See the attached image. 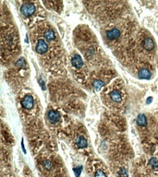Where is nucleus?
Masks as SVG:
<instances>
[{
  "label": "nucleus",
  "mask_w": 158,
  "mask_h": 177,
  "mask_svg": "<svg viewBox=\"0 0 158 177\" xmlns=\"http://www.w3.org/2000/svg\"><path fill=\"white\" fill-rule=\"evenodd\" d=\"M20 12L25 17H30L35 12V7L33 3L26 2L20 7Z\"/></svg>",
  "instance_id": "nucleus-1"
},
{
  "label": "nucleus",
  "mask_w": 158,
  "mask_h": 177,
  "mask_svg": "<svg viewBox=\"0 0 158 177\" xmlns=\"http://www.w3.org/2000/svg\"><path fill=\"white\" fill-rule=\"evenodd\" d=\"M47 50H48V44L46 43V42H45V40L43 39L38 40L35 45V51L40 54H43L46 53Z\"/></svg>",
  "instance_id": "nucleus-2"
},
{
  "label": "nucleus",
  "mask_w": 158,
  "mask_h": 177,
  "mask_svg": "<svg viewBox=\"0 0 158 177\" xmlns=\"http://www.w3.org/2000/svg\"><path fill=\"white\" fill-rule=\"evenodd\" d=\"M34 98L31 95L28 94L26 95L23 100H22V106L24 108V109H27V110H30L34 107Z\"/></svg>",
  "instance_id": "nucleus-3"
},
{
  "label": "nucleus",
  "mask_w": 158,
  "mask_h": 177,
  "mask_svg": "<svg viewBox=\"0 0 158 177\" xmlns=\"http://www.w3.org/2000/svg\"><path fill=\"white\" fill-rule=\"evenodd\" d=\"M47 118L52 124H56L60 119V115L58 112H57V111H55V110H50L47 113Z\"/></svg>",
  "instance_id": "nucleus-4"
},
{
  "label": "nucleus",
  "mask_w": 158,
  "mask_h": 177,
  "mask_svg": "<svg viewBox=\"0 0 158 177\" xmlns=\"http://www.w3.org/2000/svg\"><path fill=\"white\" fill-rule=\"evenodd\" d=\"M71 65L76 68H80L83 65V60L81 58V57L78 54H75L71 58Z\"/></svg>",
  "instance_id": "nucleus-5"
},
{
  "label": "nucleus",
  "mask_w": 158,
  "mask_h": 177,
  "mask_svg": "<svg viewBox=\"0 0 158 177\" xmlns=\"http://www.w3.org/2000/svg\"><path fill=\"white\" fill-rule=\"evenodd\" d=\"M107 37L109 40H115V39H118L120 36V30L117 28H114L112 30H109L107 31Z\"/></svg>",
  "instance_id": "nucleus-6"
},
{
  "label": "nucleus",
  "mask_w": 158,
  "mask_h": 177,
  "mask_svg": "<svg viewBox=\"0 0 158 177\" xmlns=\"http://www.w3.org/2000/svg\"><path fill=\"white\" fill-rule=\"evenodd\" d=\"M142 45L143 47L145 48V50L147 51H152L154 48V42L152 38L148 37V38H146L143 42H142Z\"/></svg>",
  "instance_id": "nucleus-7"
},
{
  "label": "nucleus",
  "mask_w": 158,
  "mask_h": 177,
  "mask_svg": "<svg viewBox=\"0 0 158 177\" xmlns=\"http://www.w3.org/2000/svg\"><path fill=\"white\" fill-rule=\"evenodd\" d=\"M76 145L80 149H84V148H87L88 143H87V140H86L85 138L82 137V136H80L76 139Z\"/></svg>",
  "instance_id": "nucleus-8"
},
{
  "label": "nucleus",
  "mask_w": 158,
  "mask_h": 177,
  "mask_svg": "<svg viewBox=\"0 0 158 177\" xmlns=\"http://www.w3.org/2000/svg\"><path fill=\"white\" fill-rule=\"evenodd\" d=\"M110 99L114 103H120L122 101V96L121 93L118 91H113L110 93Z\"/></svg>",
  "instance_id": "nucleus-9"
},
{
  "label": "nucleus",
  "mask_w": 158,
  "mask_h": 177,
  "mask_svg": "<svg viewBox=\"0 0 158 177\" xmlns=\"http://www.w3.org/2000/svg\"><path fill=\"white\" fill-rule=\"evenodd\" d=\"M151 72L146 68H142L139 72V79L141 80H149L151 79Z\"/></svg>",
  "instance_id": "nucleus-10"
},
{
  "label": "nucleus",
  "mask_w": 158,
  "mask_h": 177,
  "mask_svg": "<svg viewBox=\"0 0 158 177\" xmlns=\"http://www.w3.org/2000/svg\"><path fill=\"white\" fill-rule=\"evenodd\" d=\"M45 39L48 42H51L53 40H55L56 39V33L55 31L49 29V30H46L45 32Z\"/></svg>",
  "instance_id": "nucleus-11"
},
{
  "label": "nucleus",
  "mask_w": 158,
  "mask_h": 177,
  "mask_svg": "<svg viewBox=\"0 0 158 177\" xmlns=\"http://www.w3.org/2000/svg\"><path fill=\"white\" fill-rule=\"evenodd\" d=\"M137 124H138V126H147V118L143 114L139 115L138 117H137Z\"/></svg>",
  "instance_id": "nucleus-12"
},
{
  "label": "nucleus",
  "mask_w": 158,
  "mask_h": 177,
  "mask_svg": "<svg viewBox=\"0 0 158 177\" xmlns=\"http://www.w3.org/2000/svg\"><path fill=\"white\" fill-rule=\"evenodd\" d=\"M149 165L153 169H156L158 168V159L157 158H152L149 161Z\"/></svg>",
  "instance_id": "nucleus-13"
},
{
  "label": "nucleus",
  "mask_w": 158,
  "mask_h": 177,
  "mask_svg": "<svg viewBox=\"0 0 158 177\" xmlns=\"http://www.w3.org/2000/svg\"><path fill=\"white\" fill-rule=\"evenodd\" d=\"M93 88L95 89V90H100V89L104 86V82L102 81V80H95L93 82Z\"/></svg>",
  "instance_id": "nucleus-14"
},
{
  "label": "nucleus",
  "mask_w": 158,
  "mask_h": 177,
  "mask_svg": "<svg viewBox=\"0 0 158 177\" xmlns=\"http://www.w3.org/2000/svg\"><path fill=\"white\" fill-rule=\"evenodd\" d=\"M81 171H82V167H81V166H78V167L74 168V170H73V172L75 173L76 177H80V174Z\"/></svg>",
  "instance_id": "nucleus-15"
},
{
  "label": "nucleus",
  "mask_w": 158,
  "mask_h": 177,
  "mask_svg": "<svg viewBox=\"0 0 158 177\" xmlns=\"http://www.w3.org/2000/svg\"><path fill=\"white\" fill-rule=\"evenodd\" d=\"M44 167L46 169V170H51L52 167H53V165H52V162L49 161H45L44 162Z\"/></svg>",
  "instance_id": "nucleus-16"
},
{
  "label": "nucleus",
  "mask_w": 158,
  "mask_h": 177,
  "mask_svg": "<svg viewBox=\"0 0 158 177\" xmlns=\"http://www.w3.org/2000/svg\"><path fill=\"white\" fill-rule=\"evenodd\" d=\"M94 177H107V174H105L102 170H98L95 174H94Z\"/></svg>",
  "instance_id": "nucleus-17"
},
{
  "label": "nucleus",
  "mask_w": 158,
  "mask_h": 177,
  "mask_svg": "<svg viewBox=\"0 0 158 177\" xmlns=\"http://www.w3.org/2000/svg\"><path fill=\"white\" fill-rule=\"evenodd\" d=\"M118 175L119 177H128V172L126 171V169H121L118 172Z\"/></svg>",
  "instance_id": "nucleus-18"
},
{
  "label": "nucleus",
  "mask_w": 158,
  "mask_h": 177,
  "mask_svg": "<svg viewBox=\"0 0 158 177\" xmlns=\"http://www.w3.org/2000/svg\"><path fill=\"white\" fill-rule=\"evenodd\" d=\"M152 101H153V98H151V97H150L148 100H147V103H152Z\"/></svg>",
  "instance_id": "nucleus-19"
},
{
  "label": "nucleus",
  "mask_w": 158,
  "mask_h": 177,
  "mask_svg": "<svg viewBox=\"0 0 158 177\" xmlns=\"http://www.w3.org/2000/svg\"><path fill=\"white\" fill-rule=\"evenodd\" d=\"M58 177H63V176H58Z\"/></svg>",
  "instance_id": "nucleus-20"
}]
</instances>
